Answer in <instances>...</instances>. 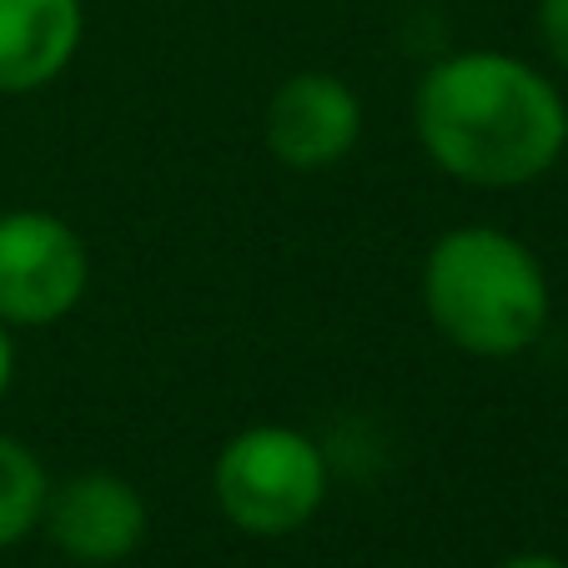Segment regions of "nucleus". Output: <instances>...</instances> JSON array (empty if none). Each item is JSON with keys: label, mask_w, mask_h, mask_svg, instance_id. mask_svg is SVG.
Instances as JSON below:
<instances>
[{"label": "nucleus", "mask_w": 568, "mask_h": 568, "mask_svg": "<svg viewBox=\"0 0 568 568\" xmlns=\"http://www.w3.org/2000/svg\"><path fill=\"white\" fill-rule=\"evenodd\" d=\"M413 126L433 166L468 186H528L568 146V101L504 51H463L418 81Z\"/></svg>", "instance_id": "nucleus-1"}, {"label": "nucleus", "mask_w": 568, "mask_h": 568, "mask_svg": "<svg viewBox=\"0 0 568 568\" xmlns=\"http://www.w3.org/2000/svg\"><path fill=\"white\" fill-rule=\"evenodd\" d=\"M423 302L448 343L473 357H518L548 327V277L518 236L458 226L423 262Z\"/></svg>", "instance_id": "nucleus-2"}, {"label": "nucleus", "mask_w": 568, "mask_h": 568, "mask_svg": "<svg viewBox=\"0 0 568 568\" xmlns=\"http://www.w3.org/2000/svg\"><path fill=\"white\" fill-rule=\"evenodd\" d=\"M216 504L226 524L252 538L297 534L327 498V458L297 428L262 423V428L236 433L216 453L212 473Z\"/></svg>", "instance_id": "nucleus-3"}, {"label": "nucleus", "mask_w": 568, "mask_h": 568, "mask_svg": "<svg viewBox=\"0 0 568 568\" xmlns=\"http://www.w3.org/2000/svg\"><path fill=\"white\" fill-rule=\"evenodd\" d=\"M87 242L51 212L0 216V322L45 327L87 297Z\"/></svg>", "instance_id": "nucleus-4"}, {"label": "nucleus", "mask_w": 568, "mask_h": 568, "mask_svg": "<svg viewBox=\"0 0 568 568\" xmlns=\"http://www.w3.org/2000/svg\"><path fill=\"white\" fill-rule=\"evenodd\" d=\"M363 136V101L343 75L302 71L267 106V151L287 172H327Z\"/></svg>", "instance_id": "nucleus-5"}, {"label": "nucleus", "mask_w": 568, "mask_h": 568, "mask_svg": "<svg viewBox=\"0 0 568 568\" xmlns=\"http://www.w3.org/2000/svg\"><path fill=\"white\" fill-rule=\"evenodd\" d=\"M51 544L65 558L91 568L121 564L146 538V504L121 473H75L61 488H51L41 514Z\"/></svg>", "instance_id": "nucleus-6"}, {"label": "nucleus", "mask_w": 568, "mask_h": 568, "mask_svg": "<svg viewBox=\"0 0 568 568\" xmlns=\"http://www.w3.org/2000/svg\"><path fill=\"white\" fill-rule=\"evenodd\" d=\"M87 31L81 0H0V97L51 87Z\"/></svg>", "instance_id": "nucleus-7"}, {"label": "nucleus", "mask_w": 568, "mask_h": 568, "mask_svg": "<svg viewBox=\"0 0 568 568\" xmlns=\"http://www.w3.org/2000/svg\"><path fill=\"white\" fill-rule=\"evenodd\" d=\"M45 498H51V478L41 458L21 438L0 433V548L21 544L31 528H41Z\"/></svg>", "instance_id": "nucleus-8"}, {"label": "nucleus", "mask_w": 568, "mask_h": 568, "mask_svg": "<svg viewBox=\"0 0 568 568\" xmlns=\"http://www.w3.org/2000/svg\"><path fill=\"white\" fill-rule=\"evenodd\" d=\"M538 36H544L548 55L568 71V0H538Z\"/></svg>", "instance_id": "nucleus-9"}, {"label": "nucleus", "mask_w": 568, "mask_h": 568, "mask_svg": "<svg viewBox=\"0 0 568 568\" xmlns=\"http://www.w3.org/2000/svg\"><path fill=\"white\" fill-rule=\"evenodd\" d=\"M11 373H16V347H11L6 322H0V397H6V387H11Z\"/></svg>", "instance_id": "nucleus-10"}, {"label": "nucleus", "mask_w": 568, "mask_h": 568, "mask_svg": "<svg viewBox=\"0 0 568 568\" xmlns=\"http://www.w3.org/2000/svg\"><path fill=\"white\" fill-rule=\"evenodd\" d=\"M498 568H568V564L554 554H518V558H504Z\"/></svg>", "instance_id": "nucleus-11"}]
</instances>
